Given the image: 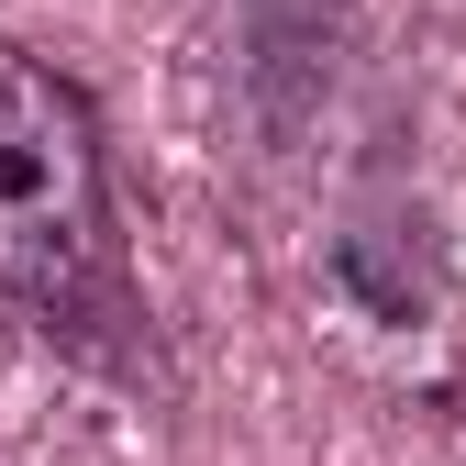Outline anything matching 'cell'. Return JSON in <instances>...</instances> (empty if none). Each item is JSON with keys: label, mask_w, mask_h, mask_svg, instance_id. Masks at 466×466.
<instances>
[{"label": "cell", "mask_w": 466, "mask_h": 466, "mask_svg": "<svg viewBox=\"0 0 466 466\" xmlns=\"http://www.w3.org/2000/svg\"><path fill=\"white\" fill-rule=\"evenodd\" d=\"M0 300L45 344H67L78 367L123 378V389H167L111 123L34 45H0Z\"/></svg>", "instance_id": "6da1fadb"}]
</instances>
